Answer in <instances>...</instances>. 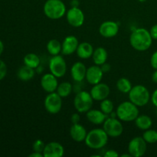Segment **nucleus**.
<instances>
[{
    "instance_id": "b1692460",
    "label": "nucleus",
    "mask_w": 157,
    "mask_h": 157,
    "mask_svg": "<svg viewBox=\"0 0 157 157\" xmlns=\"http://www.w3.org/2000/svg\"><path fill=\"white\" fill-rule=\"evenodd\" d=\"M135 124L139 128L140 130H147L148 129H150L153 124V121L151 118L147 115H140L135 120Z\"/></svg>"
},
{
    "instance_id": "1a4fd4ad",
    "label": "nucleus",
    "mask_w": 157,
    "mask_h": 157,
    "mask_svg": "<svg viewBox=\"0 0 157 157\" xmlns=\"http://www.w3.org/2000/svg\"><path fill=\"white\" fill-rule=\"evenodd\" d=\"M49 69L51 73L57 78H61L67 71V64L65 60L60 55L52 56L49 61Z\"/></svg>"
},
{
    "instance_id": "0eeeda50",
    "label": "nucleus",
    "mask_w": 157,
    "mask_h": 157,
    "mask_svg": "<svg viewBox=\"0 0 157 157\" xmlns=\"http://www.w3.org/2000/svg\"><path fill=\"white\" fill-rule=\"evenodd\" d=\"M103 129L110 137H118L122 135L124 132V127L121 121L116 117H107L103 124Z\"/></svg>"
},
{
    "instance_id": "412c9836",
    "label": "nucleus",
    "mask_w": 157,
    "mask_h": 157,
    "mask_svg": "<svg viewBox=\"0 0 157 157\" xmlns=\"http://www.w3.org/2000/svg\"><path fill=\"white\" fill-rule=\"evenodd\" d=\"M94 48L91 44L89 42L79 43L78 48H77V55L81 59H88L91 58L94 53Z\"/></svg>"
},
{
    "instance_id": "cd10ccee",
    "label": "nucleus",
    "mask_w": 157,
    "mask_h": 157,
    "mask_svg": "<svg viewBox=\"0 0 157 157\" xmlns=\"http://www.w3.org/2000/svg\"><path fill=\"white\" fill-rule=\"evenodd\" d=\"M117 88L123 94H128L132 89V84L127 78H121L117 82Z\"/></svg>"
},
{
    "instance_id": "c85d7f7f",
    "label": "nucleus",
    "mask_w": 157,
    "mask_h": 157,
    "mask_svg": "<svg viewBox=\"0 0 157 157\" xmlns=\"http://www.w3.org/2000/svg\"><path fill=\"white\" fill-rule=\"evenodd\" d=\"M100 108H101V111L104 112L105 114L109 115L113 111L114 105H113V103L110 100L107 98V99H104L102 101H101Z\"/></svg>"
},
{
    "instance_id": "2eb2a0df",
    "label": "nucleus",
    "mask_w": 157,
    "mask_h": 157,
    "mask_svg": "<svg viewBox=\"0 0 157 157\" xmlns=\"http://www.w3.org/2000/svg\"><path fill=\"white\" fill-rule=\"evenodd\" d=\"M103 75H104V71L101 69V66L95 64V65L90 66L87 69L85 78L89 84L94 85L101 82Z\"/></svg>"
},
{
    "instance_id": "393cba45",
    "label": "nucleus",
    "mask_w": 157,
    "mask_h": 157,
    "mask_svg": "<svg viewBox=\"0 0 157 157\" xmlns=\"http://www.w3.org/2000/svg\"><path fill=\"white\" fill-rule=\"evenodd\" d=\"M24 64L32 68H38L41 63V60L38 55H37L35 53H29L24 57Z\"/></svg>"
},
{
    "instance_id": "6e6552de",
    "label": "nucleus",
    "mask_w": 157,
    "mask_h": 157,
    "mask_svg": "<svg viewBox=\"0 0 157 157\" xmlns=\"http://www.w3.org/2000/svg\"><path fill=\"white\" fill-rule=\"evenodd\" d=\"M44 108L51 114H57L62 107V98L57 92L49 93L44 99Z\"/></svg>"
},
{
    "instance_id": "58836bf2",
    "label": "nucleus",
    "mask_w": 157,
    "mask_h": 157,
    "mask_svg": "<svg viewBox=\"0 0 157 157\" xmlns=\"http://www.w3.org/2000/svg\"><path fill=\"white\" fill-rule=\"evenodd\" d=\"M29 157H44V155H43V153L33 151L32 154L29 155Z\"/></svg>"
},
{
    "instance_id": "a19ab883",
    "label": "nucleus",
    "mask_w": 157,
    "mask_h": 157,
    "mask_svg": "<svg viewBox=\"0 0 157 157\" xmlns=\"http://www.w3.org/2000/svg\"><path fill=\"white\" fill-rule=\"evenodd\" d=\"M3 51H4V44H3L2 41L0 40V55L2 54Z\"/></svg>"
},
{
    "instance_id": "4be33fe9",
    "label": "nucleus",
    "mask_w": 157,
    "mask_h": 157,
    "mask_svg": "<svg viewBox=\"0 0 157 157\" xmlns=\"http://www.w3.org/2000/svg\"><path fill=\"white\" fill-rule=\"evenodd\" d=\"M107 57H108V54H107V50L103 47H98V48L95 49L94 51L93 55H92V58H93L94 64L99 66H101L104 63H106Z\"/></svg>"
},
{
    "instance_id": "423d86ee",
    "label": "nucleus",
    "mask_w": 157,
    "mask_h": 157,
    "mask_svg": "<svg viewBox=\"0 0 157 157\" xmlns=\"http://www.w3.org/2000/svg\"><path fill=\"white\" fill-rule=\"evenodd\" d=\"M94 99L91 94L85 90L78 92L74 100V106L77 111L80 113H87L92 108Z\"/></svg>"
},
{
    "instance_id": "ea45409f",
    "label": "nucleus",
    "mask_w": 157,
    "mask_h": 157,
    "mask_svg": "<svg viewBox=\"0 0 157 157\" xmlns=\"http://www.w3.org/2000/svg\"><path fill=\"white\" fill-rule=\"evenodd\" d=\"M152 81L157 84V70L155 71L153 73V75H152Z\"/></svg>"
},
{
    "instance_id": "37998d69",
    "label": "nucleus",
    "mask_w": 157,
    "mask_h": 157,
    "mask_svg": "<svg viewBox=\"0 0 157 157\" xmlns=\"http://www.w3.org/2000/svg\"><path fill=\"white\" fill-rule=\"evenodd\" d=\"M140 1H144V0H140Z\"/></svg>"
},
{
    "instance_id": "7ed1b4c3",
    "label": "nucleus",
    "mask_w": 157,
    "mask_h": 157,
    "mask_svg": "<svg viewBox=\"0 0 157 157\" xmlns=\"http://www.w3.org/2000/svg\"><path fill=\"white\" fill-rule=\"evenodd\" d=\"M117 117L124 122H132L139 116L138 107L131 101H124L117 107L116 110Z\"/></svg>"
},
{
    "instance_id": "a211bd4d",
    "label": "nucleus",
    "mask_w": 157,
    "mask_h": 157,
    "mask_svg": "<svg viewBox=\"0 0 157 157\" xmlns=\"http://www.w3.org/2000/svg\"><path fill=\"white\" fill-rule=\"evenodd\" d=\"M87 67L84 63L81 61L75 62L71 68V75L72 79L76 82H81L86 78Z\"/></svg>"
},
{
    "instance_id": "ddd939ff",
    "label": "nucleus",
    "mask_w": 157,
    "mask_h": 157,
    "mask_svg": "<svg viewBox=\"0 0 157 157\" xmlns=\"http://www.w3.org/2000/svg\"><path fill=\"white\" fill-rule=\"evenodd\" d=\"M41 86L47 93L55 92L58 86V78L52 73L44 74L41 78Z\"/></svg>"
},
{
    "instance_id": "c9c22d12",
    "label": "nucleus",
    "mask_w": 157,
    "mask_h": 157,
    "mask_svg": "<svg viewBox=\"0 0 157 157\" xmlns=\"http://www.w3.org/2000/svg\"><path fill=\"white\" fill-rule=\"evenodd\" d=\"M150 35H151V37L153 38V39L157 40V24L154 25L150 29Z\"/></svg>"
},
{
    "instance_id": "79ce46f5",
    "label": "nucleus",
    "mask_w": 157,
    "mask_h": 157,
    "mask_svg": "<svg viewBox=\"0 0 157 157\" xmlns=\"http://www.w3.org/2000/svg\"><path fill=\"white\" fill-rule=\"evenodd\" d=\"M156 116H157V107H156Z\"/></svg>"
},
{
    "instance_id": "e433bc0d",
    "label": "nucleus",
    "mask_w": 157,
    "mask_h": 157,
    "mask_svg": "<svg viewBox=\"0 0 157 157\" xmlns=\"http://www.w3.org/2000/svg\"><path fill=\"white\" fill-rule=\"evenodd\" d=\"M151 101L153 104V105L156 107H157V89H156V90L153 91V94H152Z\"/></svg>"
},
{
    "instance_id": "5701e85b",
    "label": "nucleus",
    "mask_w": 157,
    "mask_h": 157,
    "mask_svg": "<svg viewBox=\"0 0 157 157\" xmlns=\"http://www.w3.org/2000/svg\"><path fill=\"white\" fill-rule=\"evenodd\" d=\"M35 75V69L29 67L27 65H23L20 67L17 72V76L18 79L22 81H29L34 78Z\"/></svg>"
},
{
    "instance_id": "4468645a",
    "label": "nucleus",
    "mask_w": 157,
    "mask_h": 157,
    "mask_svg": "<svg viewBox=\"0 0 157 157\" xmlns=\"http://www.w3.org/2000/svg\"><path fill=\"white\" fill-rule=\"evenodd\" d=\"M119 32V25L113 21H104L99 28V32L101 36L107 38L115 37Z\"/></svg>"
},
{
    "instance_id": "bb28decb",
    "label": "nucleus",
    "mask_w": 157,
    "mask_h": 157,
    "mask_svg": "<svg viewBox=\"0 0 157 157\" xmlns=\"http://www.w3.org/2000/svg\"><path fill=\"white\" fill-rule=\"evenodd\" d=\"M56 92L62 98H67L72 92V84L67 81L61 83L60 84H58Z\"/></svg>"
},
{
    "instance_id": "a878e982",
    "label": "nucleus",
    "mask_w": 157,
    "mask_h": 157,
    "mask_svg": "<svg viewBox=\"0 0 157 157\" xmlns=\"http://www.w3.org/2000/svg\"><path fill=\"white\" fill-rule=\"evenodd\" d=\"M61 48L62 44L57 39L50 40L47 44V51L52 56L59 55L61 52Z\"/></svg>"
},
{
    "instance_id": "c756f323",
    "label": "nucleus",
    "mask_w": 157,
    "mask_h": 157,
    "mask_svg": "<svg viewBox=\"0 0 157 157\" xmlns=\"http://www.w3.org/2000/svg\"><path fill=\"white\" fill-rule=\"evenodd\" d=\"M143 138L147 144H155L157 142V131L148 129L144 133Z\"/></svg>"
},
{
    "instance_id": "20e7f679",
    "label": "nucleus",
    "mask_w": 157,
    "mask_h": 157,
    "mask_svg": "<svg viewBox=\"0 0 157 157\" xmlns=\"http://www.w3.org/2000/svg\"><path fill=\"white\" fill-rule=\"evenodd\" d=\"M43 10L48 18L57 20L65 15L66 6L61 0H47L44 5Z\"/></svg>"
},
{
    "instance_id": "f257e3e1",
    "label": "nucleus",
    "mask_w": 157,
    "mask_h": 157,
    "mask_svg": "<svg viewBox=\"0 0 157 157\" xmlns=\"http://www.w3.org/2000/svg\"><path fill=\"white\" fill-rule=\"evenodd\" d=\"M130 42L132 47L139 52L147 51L151 47L153 38L150 31L144 28L136 29L131 33L130 37Z\"/></svg>"
},
{
    "instance_id": "f03ea898",
    "label": "nucleus",
    "mask_w": 157,
    "mask_h": 157,
    "mask_svg": "<svg viewBox=\"0 0 157 157\" xmlns=\"http://www.w3.org/2000/svg\"><path fill=\"white\" fill-rule=\"evenodd\" d=\"M109 136L104 129L96 128L90 130L85 138V144L92 150H100L107 145Z\"/></svg>"
},
{
    "instance_id": "2f4dec72",
    "label": "nucleus",
    "mask_w": 157,
    "mask_h": 157,
    "mask_svg": "<svg viewBox=\"0 0 157 157\" xmlns=\"http://www.w3.org/2000/svg\"><path fill=\"white\" fill-rule=\"evenodd\" d=\"M7 75V66L6 63L0 59V81L4 79Z\"/></svg>"
},
{
    "instance_id": "7c9ffc66",
    "label": "nucleus",
    "mask_w": 157,
    "mask_h": 157,
    "mask_svg": "<svg viewBox=\"0 0 157 157\" xmlns=\"http://www.w3.org/2000/svg\"><path fill=\"white\" fill-rule=\"evenodd\" d=\"M44 147H45V144L40 139L36 140L34 142L33 146H32L34 152H38V153H43Z\"/></svg>"
},
{
    "instance_id": "dca6fc26",
    "label": "nucleus",
    "mask_w": 157,
    "mask_h": 157,
    "mask_svg": "<svg viewBox=\"0 0 157 157\" xmlns=\"http://www.w3.org/2000/svg\"><path fill=\"white\" fill-rule=\"evenodd\" d=\"M64 154V147L58 142H50L45 144L44 157H61Z\"/></svg>"
},
{
    "instance_id": "f704fd0d",
    "label": "nucleus",
    "mask_w": 157,
    "mask_h": 157,
    "mask_svg": "<svg viewBox=\"0 0 157 157\" xmlns=\"http://www.w3.org/2000/svg\"><path fill=\"white\" fill-rule=\"evenodd\" d=\"M80 120H81V117H80L79 113H75L74 114L71 115V121L73 124H79Z\"/></svg>"
},
{
    "instance_id": "4c0bfd02",
    "label": "nucleus",
    "mask_w": 157,
    "mask_h": 157,
    "mask_svg": "<svg viewBox=\"0 0 157 157\" xmlns=\"http://www.w3.org/2000/svg\"><path fill=\"white\" fill-rule=\"evenodd\" d=\"M101 69H102L103 71H104V73L109 71H110V64H106V63H104V64H102V65L101 66Z\"/></svg>"
},
{
    "instance_id": "6ab92c4d",
    "label": "nucleus",
    "mask_w": 157,
    "mask_h": 157,
    "mask_svg": "<svg viewBox=\"0 0 157 157\" xmlns=\"http://www.w3.org/2000/svg\"><path fill=\"white\" fill-rule=\"evenodd\" d=\"M87 132L85 127L80 124H72L70 128V136L75 142L81 143L85 140Z\"/></svg>"
},
{
    "instance_id": "f3484780",
    "label": "nucleus",
    "mask_w": 157,
    "mask_h": 157,
    "mask_svg": "<svg viewBox=\"0 0 157 157\" xmlns=\"http://www.w3.org/2000/svg\"><path fill=\"white\" fill-rule=\"evenodd\" d=\"M61 44V53L64 55H71L76 52L77 48L79 45V41L74 35H68L64 38Z\"/></svg>"
},
{
    "instance_id": "473e14b6",
    "label": "nucleus",
    "mask_w": 157,
    "mask_h": 157,
    "mask_svg": "<svg viewBox=\"0 0 157 157\" xmlns=\"http://www.w3.org/2000/svg\"><path fill=\"white\" fill-rule=\"evenodd\" d=\"M150 64L153 68L157 70V51L152 55L151 58H150Z\"/></svg>"
},
{
    "instance_id": "9d476101",
    "label": "nucleus",
    "mask_w": 157,
    "mask_h": 157,
    "mask_svg": "<svg viewBox=\"0 0 157 157\" xmlns=\"http://www.w3.org/2000/svg\"><path fill=\"white\" fill-rule=\"evenodd\" d=\"M147 144L143 136H136L133 138L128 144L129 153L133 157L143 156L147 152Z\"/></svg>"
},
{
    "instance_id": "72a5a7b5",
    "label": "nucleus",
    "mask_w": 157,
    "mask_h": 157,
    "mask_svg": "<svg viewBox=\"0 0 157 157\" xmlns=\"http://www.w3.org/2000/svg\"><path fill=\"white\" fill-rule=\"evenodd\" d=\"M105 157H118L119 154H118L117 152L114 150H109L104 153V155Z\"/></svg>"
},
{
    "instance_id": "39448f33",
    "label": "nucleus",
    "mask_w": 157,
    "mask_h": 157,
    "mask_svg": "<svg viewBox=\"0 0 157 157\" xmlns=\"http://www.w3.org/2000/svg\"><path fill=\"white\" fill-rule=\"evenodd\" d=\"M129 100L137 107H144L147 105L151 99L150 91L144 85H135L128 93Z\"/></svg>"
},
{
    "instance_id": "f8f14e48",
    "label": "nucleus",
    "mask_w": 157,
    "mask_h": 157,
    "mask_svg": "<svg viewBox=\"0 0 157 157\" xmlns=\"http://www.w3.org/2000/svg\"><path fill=\"white\" fill-rule=\"evenodd\" d=\"M90 93L94 101H102L103 100L107 99L108 98L110 93V89L107 84L100 82L93 85Z\"/></svg>"
},
{
    "instance_id": "aec40b11",
    "label": "nucleus",
    "mask_w": 157,
    "mask_h": 157,
    "mask_svg": "<svg viewBox=\"0 0 157 157\" xmlns=\"http://www.w3.org/2000/svg\"><path fill=\"white\" fill-rule=\"evenodd\" d=\"M87 120L92 124L95 125H101L104 124V121L107 118V115L105 114L104 112L101 110H96V109H90L87 112Z\"/></svg>"
},
{
    "instance_id": "9b49d317",
    "label": "nucleus",
    "mask_w": 157,
    "mask_h": 157,
    "mask_svg": "<svg viewBox=\"0 0 157 157\" xmlns=\"http://www.w3.org/2000/svg\"><path fill=\"white\" fill-rule=\"evenodd\" d=\"M84 12L78 7H71L66 13V19L72 27H81L84 24Z\"/></svg>"
}]
</instances>
